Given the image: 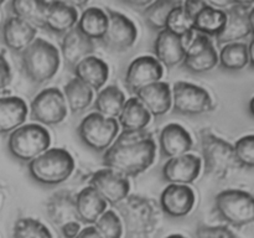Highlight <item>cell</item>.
Instances as JSON below:
<instances>
[{
  "label": "cell",
  "mask_w": 254,
  "mask_h": 238,
  "mask_svg": "<svg viewBox=\"0 0 254 238\" xmlns=\"http://www.w3.org/2000/svg\"><path fill=\"white\" fill-rule=\"evenodd\" d=\"M156 144L146 130L123 131L102 156L107 169L128 178H136L155 161Z\"/></svg>",
  "instance_id": "cell-1"
},
{
  "label": "cell",
  "mask_w": 254,
  "mask_h": 238,
  "mask_svg": "<svg viewBox=\"0 0 254 238\" xmlns=\"http://www.w3.org/2000/svg\"><path fill=\"white\" fill-rule=\"evenodd\" d=\"M117 212L126 231L127 238H149L159 222V207L151 198L128 195L117 203Z\"/></svg>",
  "instance_id": "cell-2"
},
{
  "label": "cell",
  "mask_w": 254,
  "mask_h": 238,
  "mask_svg": "<svg viewBox=\"0 0 254 238\" xmlns=\"http://www.w3.org/2000/svg\"><path fill=\"white\" fill-rule=\"evenodd\" d=\"M29 175L44 186L61 185L74 171L73 156L62 148H49L27 164Z\"/></svg>",
  "instance_id": "cell-3"
},
{
  "label": "cell",
  "mask_w": 254,
  "mask_h": 238,
  "mask_svg": "<svg viewBox=\"0 0 254 238\" xmlns=\"http://www.w3.org/2000/svg\"><path fill=\"white\" fill-rule=\"evenodd\" d=\"M20 57L25 76L35 84L46 83L54 78L61 63L59 50L44 39H35Z\"/></svg>",
  "instance_id": "cell-4"
},
{
  "label": "cell",
  "mask_w": 254,
  "mask_h": 238,
  "mask_svg": "<svg viewBox=\"0 0 254 238\" xmlns=\"http://www.w3.org/2000/svg\"><path fill=\"white\" fill-rule=\"evenodd\" d=\"M200 144L202 153L201 161L205 165V174L207 176L222 180L238 168L232 144L223 140L211 130L202 129L200 131Z\"/></svg>",
  "instance_id": "cell-5"
},
{
  "label": "cell",
  "mask_w": 254,
  "mask_h": 238,
  "mask_svg": "<svg viewBox=\"0 0 254 238\" xmlns=\"http://www.w3.org/2000/svg\"><path fill=\"white\" fill-rule=\"evenodd\" d=\"M51 144V136L40 124H25L11 131L7 138V150L10 155L21 163L34 160L47 150Z\"/></svg>",
  "instance_id": "cell-6"
},
{
  "label": "cell",
  "mask_w": 254,
  "mask_h": 238,
  "mask_svg": "<svg viewBox=\"0 0 254 238\" xmlns=\"http://www.w3.org/2000/svg\"><path fill=\"white\" fill-rule=\"evenodd\" d=\"M215 211L218 217L233 227H243L253 222L252 193L237 188L221 191L215 197Z\"/></svg>",
  "instance_id": "cell-7"
},
{
  "label": "cell",
  "mask_w": 254,
  "mask_h": 238,
  "mask_svg": "<svg viewBox=\"0 0 254 238\" xmlns=\"http://www.w3.org/2000/svg\"><path fill=\"white\" fill-rule=\"evenodd\" d=\"M118 133L117 119L107 118L97 112L84 117L77 128L82 144L96 153H104L114 143Z\"/></svg>",
  "instance_id": "cell-8"
},
{
  "label": "cell",
  "mask_w": 254,
  "mask_h": 238,
  "mask_svg": "<svg viewBox=\"0 0 254 238\" xmlns=\"http://www.w3.org/2000/svg\"><path fill=\"white\" fill-rule=\"evenodd\" d=\"M171 108L183 116H201L215 109L211 94L205 88L189 82H175L171 88Z\"/></svg>",
  "instance_id": "cell-9"
},
{
  "label": "cell",
  "mask_w": 254,
  "mask_h": 238,
  "mask_svg": "<svg viewBox=\"0 0 254 238\" xmlns=\"http://www.w3.org/2000/svg\"><path fill=\"white\" fill-rule=\"evenodd\" d=\"M253 5L252 1H232L230 6L223 10L226 24L222 32L216 37L218 46L241 42V40L252 37Z\"/></svg>",
  "instance_id": "cell-10"
},
{
  "label": "cell",
  "mask_w": 254,
  "mask_h": 238,
  "mask_svg": "<svg viewBox=\"0 0 254 238\" xmlns=\"http://www.w3.org/2000/svg\"><path fill=\"white\" fill-rule=\"evenodd\" d=\"M67 108L66 101L56 87L45 88L36 94L30 104V117L32 120L44 125H57L66 119Z\"/></svg>",
  "instance_id": "cell-11"
},
{
  "label": "cell",
  "mask_w": 254,
  "mask_h": 238,
  "mask_svg": "<svg viewBox=\"0 0 254 238\" xmlns=\"http://www.w3.org/2000/svg\"><path fill=\"white\" fill-rule=\"evenodd\" d=\"M106 14L108 16V26L101 41L112 51L123 52L130 49L138 37L135 24L126 15L112 9H107Z\"/></svg>",
  "instance_id": "cell-12"
},
{
  "label": "cell",
  "mask_w": 254,
  "mask_h": 238,
  "mask_svg": "<svg viewBox=\"0 0 254 238\" xmlns=\"http://www.w3.org/2000/svg\"><path fill=\"white\" fill-rule=\"evenodd\" d=\"M184 68L191 73L210 72L218 64V54L210 37L197 34L186 47L185 57L181 62Z\"/></svg>",
  "instance_id": "cell-13"
},
{
  "label": "cell",
  "mask_w": 254,
  "mask_h": 238,
  "mask_svg": "<svg viewBox=\"0 0 254 238\" xmlns=\"http://www.w3.org/2000/svg\"><path fill=\"white\" fill-rule=\"evenodd\" d=\"M89 186L93 187L107 203L114 206L123 201L130 191V182L126 176L111 170L101 169L89 178Z\"/></svg>",
  "instance_id": "cell-14"
},
{
  "label": "cell",
  "mask_w": 254,
  "mask_h": 238,
  "mask_svg": "<svg viewBox=\"0 0 254 238\" xmlns=\"http://www.w3.org/2000/svg\"><path fill=\"white\" fill-rule=\"evenodd\" d=\"M164 67L153 56H140L131 61L126 72L124 84L129 92L135 94L139 89L161 81Z\"/></svg>",
  "instance_id": "cell-15"
},
{
  "label": "cell",
  "mask_w": 254,
  "mask_h": 238,
  "mask_svg": "<svg viewBox=\"0 0 254 238\" xmlns=\"http://www.w3.org/2000/svg\"><path fill=\"white\" fill-rule=\"evenodd\" d=\"M202 170V161L192 154H184L176 158L168 159L161 169L163 180L176 185L192 183L200 176Z\"/></svg>",
  "instance_id": "cell-16"
},
{
  "label": "cell",
  "mask_w": 254,
  "mask_h": 238,
  "mask_svg": "<svg viewBox=\"0 0 254 238\" xmlns=\"http://www.w3.org/2000/svg\"><path fill=\"white\" fill-rule=\"evenodd\" d=\"M195 192L189 185L169 183L160 195V208L171 218L188 216L195 206Z\"/></svg>",
  "instance_id": "cell-17"
},
{
  "label": "cell",
  "mask_w": 254,
  "mask_h": 238,
  "mask_svg": "<svg viewBox=\"0 0 254 238\" xmlns=\"http://www.w3.org/2000/svg\"><path fill=\"white\" fill-rule=\"evenodd\" d=\"M1 41L14 54L20 55L36 39L37 29L16 16H9L1 26Z\"/></svg>",
  "instance_id": "cell-18"
},
{
  "label": "cell",
  "mask_w": 254,
  "mask_h": 238,
  "mask_svg": "<svg viewBox=\"0 0 254 238\" xmlns=\"http://www.w3.org/2000/svg\"><path fill=\"white\" fill-rule=\"evenodd\" d=\"M161 155L164 158H176L188 154L192 149L193 141L190 133L183 125L170 123L164 126L159 135Z\"/></svg>",
  "instance_id": "cell-19"
},
{
  "label": "cell",
  "mask_w": 254,
  "mask_h": 238,
  "mask_svg": "<svg viewBox=\"0 0 254 238\" xmlns=\"http://www.w3.org/2000/svg\"><path fill=\"white\" fill-rule=\"evenodd\" d=\"M94 42L82 35L76 26L64 35L61 41V54L64 57V66L72 71L77 63L86 57L92 56L94 52Z\"/></svg>",
  "instance_id": "cell-20"
},
{
  "label": "cell",
  "mask_w": 254,
  "mask_h": 238,
  "mask_svg": "<svg viewBox=\"0 0 254 238\" xmlns=\"http://www.w3.org/2000/svg\"><path fill=\"white\" fill-rule=\"evenodd\" d=\"M135 97L150 113L161 117L171 109V87L166 82L159 81L139 89Z\"/></svg>",
  "instance_id": "cell-21"
},
{
  "label": "cell",
  "mask_w": 254,
  "mask_h": 238,
  "mask_svg": "<svg viewBox=\"0 0 254 238\" xmlns=\"http://www.w3.org/2000/svg\"><path fill=\"white\" fill-rule=\"evenodd\" d=\"M78 21V11L66 1H49L45 14L44 30L55 35H64Z\"/></svg>",
  "instance_id": "cell-22"
},
{
  "label": "cell",
  "mask_w": 254,
  "mask_h": 238,
  "mask_svg": "<svg viewBox=\"0 0 254 238\" xmlns=\"http://www.w3.org/2000/svg\"><path fill=\"white\" fill-rule=\"evenodd\" d=\"M153 51L161 66L175 67L184 61L186 47L184 46L181 37L166 30H161L154 41Z\"/></svg>",
  "instance_id": "cell-23"
},
{
  "label": "cell",
  "mask_w": 254,
  "mask_h": 238,
  "mask_svg": "<svg viewBox=\"0 0 254 238\" xmlns=\"http://www.w3.org/2000/svg\"><path fill=\"white\" fill-rule=\"evenodd\" d=\"M76 212L79 223L92 226L107 211L108 203L91 186L82 188L74 195Z\"/></svg>",
  "instance_id": "cell-24"
},
{
  "label": "cell",
  "mask_w": 254,
  "mask_h": 238,
  "mask_svg": "<svg viewBox=\"0 0 254 238\" xmlns=\"http://www.w3.org/2000/svg\"><path fill=\"white\" fill-rule=\"evenodd\" d=\"M46 213L49 220L60 228L67 222L78 221L73 193L67 190H60L52 193L46 201Z\"/></svg>",
  "instance_id": "cell-25"
},
{
  "label": "cell",
  "mask_w": 254,
  "mask_h": 238,
  "mask_svg": "<svg viewBox=\"0 0 254 238\" xmlns=\"http://www.w3.org/2000/svg\"><path fill=\"white\" fill-rule=\"evenodd\" d=\"M71 72L74 74V78L79 79L93 91H99L109 76L108 64L97 56L83 59Z\"/></svg>",
  "instance_id": "cell-26"
},
{
  "label": "cell",
  "mask_w": 254,
  "mask_h": 238,
  "mask_svg": "<svg viewBox=\"0 0 254 238\" xmlns=\"http://www.w3.org/2000/svg\"><path fill=\"white\" fill-rule=\"evenodd\" d=\"M218 64L231 72L253 67V39H250L248 45L245 42L223 45L218 55Z\"/></svg>",
  "instance_id": "cell-27"
},
{
  "label": "cell",
  "mask_w": 254,
  "mask_h": 238,
  "mask_svg": "<svg viewBox=\"0 0 254 238\" xmlns=\"http://www.w3.org/2000/svg\"><path fill=\"white\" fill-rule=\"evenodd\" d=\"M27 117L26 102L20 97H0V134H10L24 125Z\"/></svg>",
  "instance_id": "cell-28"
},
{
  "label": "cell",
  "mask_w": 254,
  "mask_h": 238,
  "mask_svg": "<svg viewBox=\"0 0 254 238\" xmlns=\"http://www.w3.org/2000/svg\"><path fill=\"white\" fill-rule=\"evenodd\" d=\"M118 119V124L123 128V131L133 133L145 130L148 124L150 123L151 116L145 107L139 102V99L133 97L126 101Z\"/></svg>",
  "instance_id": "cell-29"
},
{
  "label": "cell",
  "mask_w": 254,
  "mask_h": 238,
  "mask_svg": "<svg viewBox=\"0 0 254 238\" xmlns=\"http://www.w3.org/2000/svg\"><path fill=\"white\" fill-rule=\"evenodd\" d=\"M108 26V16L101 7H88L82 12L76 29L89 40H102Z\"/></svg>",
  "instance_id": "cell-30"
},
{
  "label": "cell",
  "mask_w": 254,
  "mask_h": 238,
  "mask_svg": "<svg viewBox=\"0 0 254 238\" xmlns=\"http://www.w3.org/2000/svg\"><path fill=\"white\" fill-rule=\"evenodd\" d=\"M225 24V11L206 4V6L193 17L192 29L198 34L216 39L222 32Z\"/></svg>",
  "instance_id": "cell-31"
},
{
  "label": "cell",
  "mask_w": 254,
  "mask_h": 238,
  "mask_svg": "<svg viewBox=\"0 0 254 238\" xmlns=\"http://www.w3.org/2000/svg\"><path fill=\"white\" fill-rule=\"evenodd\" d=\"M62 94L66 101L67 108L71 111L72 114H79L86 111L94 98L93 89L77 78H72L64 84Z\"/></svg>",
  "instance_id": "cell-32"
},
{
  "label": "cell",
  "mask_w": 254,
  "mask_h": 238,
  "mask_svg": "<svg viewBox=\"0 0 254 238\" xmlns=\"http://www.w3.org/2000/svg\"><path fill=\"white\" fill-rule=\"evenodd\" d=\"M124 103H126V96L123 91L116 84H111L99 92L93 103V108L97 113L107 118L116 119L121 114Z\"/></svg>",
  "instance_id": "cell-33"
},
{
  "label": "cell",
  "mask_w": 254,
  "mask_h": 238,
  "mask_svg": "<svg viewBox=\"0 0 254 238\" xmlns=\"http://www.w3.org/2000/svg\"><path fill=\"white\" fill-rule=\"evenodd\" d=\"M49 1H15L10 2V9L14 16L29 22L35 29H44L45 14Z\"/></svg>",
  "instance_id": "cell-34"
},
{
  "label": "cell",
  "mask_w": 254,
  "mask_h": 238,
  "mask_svg": "<svg viewBox=\"0 0 254 238\" xmlns=\"http://www.w3.org/2000/svg\"><path fill=\"white\" fill-rule=\"evenodd\" d=\"M180 1H151L148 7L143 10L145 24L154 31H161L165 29V22L169 14Z\"/></svg>",
  "instance_id": "cell-35"
},
{
  "label": "cell",
  "mask_w": 254,
  "mask_h": 238,
  "mask_svg": "<svg viewBox=\"0 0 254 238\" xmlns=\"http://www.w3.org/2000/svg\"><path fill=\"white\" fill-rule=\"evenodd\" d=\"M193 20L189 16L188 12L184 10L183 2L178 5L176 7H174L173 10L169 14L168 19L165 22V29L166 31L171 32V34L176 35L179 37H186L190 36V35L195 34L192 29Z\"/></svg>",
  "instance_id": "cell-36"
},
{
  "label": "cell",
  "mask_w": 254,
  "mask_h": 238,
  "mask_svg": "<svg viewBox=\"0 0 254 238\" xmlns=\"http://www.w3.org/2000/svg\"><path fill=\"white\" fill-rule=\"evenodd\" d=\"M12 238H52L49 228L31 217L19 218L12 227Z\"/></svg>",
  "instance_id": "cell-37"
},
{
  "label": "cell",
  "mask_w": 254,
  "mask_h": 238,
  "mask_svg": "<svg viewBox=\"0 0 254 238\" xmlns=\"http://www.w3.org/2000/svg\"><path fill=\"white\" fill-rule=\"evenodd\" d=\"M94 227L102 238H122L124 232L121 218L112 210H107L96 221Z\"/></svg>",
  "instance_id": "cell-38"
},
{
  "label": "cell",
  "mask_w": 254,
  "mask_h": 238,
  "mask_svg": "<svg viewBox=\"0 0 254 238\" xmlns=\"http://www.w3.org/2000/svg\"><path fill=\"white\" fill-rule=\"evenodd\" d=\"M233 154H235L236 163L238 168L252 169L254 165V135L242 136L236 141L233 145Z\"/></svg>",
  "instance_id": "cell-39"
},
{
  "label": "cell",
  "mask_w": 254,
  "mask_h": 238,
  "mask_svg": "<svg viewBox=\"0 0 254 238\" xmlns=\"http://www.w3.org/2000/svg\"><path fill=\"white\" fill-rule=\"evenodd\" d=\"M196 238H238L227 226H208L198 223Z\"/></svg>",
  "instance_id": "cell-40"
},
{
  "label": "cell",
  "mask_w": 254,
  "mask_h": 238,
  "mask_svg": "<svg viewBox=\"0 0 254 238\" xmlns=\"http://www.w3.org/2000/svg\"><path fill=\"white\" fill-rule=\"evenodd\" d=\"M11 79L12 73L9 62H7L6 59L0 54V94H1L2 92H5V89L10 86Z\"/></svg>",
  "instance_id": "cell-41"
},
{
  "label": "cell",
  "mask_w": 254,
  "mask_h": 238,
  "mask_svg": "<svg viewBox=\"0 0 254 238\" xmlns=\"http://www.w3.org/2000/svg\"><path fill=\"white\" fill-rule=\"evenodd\" d=\"M79 231H81V223L78 221H71L61 227L62 236L64 238H74L78 235Z\"/></svg>",
  "instance_id": "cell-42"
},
{
  "label": "cell",
  "mask_w": 254,
  "mask_h": 238,
  "mask_svg": "<svg viewBox=\"0 0 254 238\" xmlns=\"http://www.w3.org/2000/svg\"><path fill=\"white\" fill-rule=\"evenodd\" d=\"M206 4H207L206 1H185L183 2V7L188 12L189 16L193 20V17L206 6Z\"/></svg>",
  "instance_id": "cell-43"
},
{
  "label": "cell",
  "mask_w": 254,
  "mask_h": 238,
  "mask_svg": "<svg viewBox=\"0 0 254 238\" xmlns=\"http://www.w3.org/2000/svg\"><path fill=\"white\" fill-rule=\"evenodd\" d=\"M74 238H102V237L94 226H87V227H84L83 230L79 231V233Z\"/></svg>",
  "instance_id": "cell-44"
},
{
  "label": "cell",
  "mask_w": 254,
  "mask_h": 238,
  "mask_svg": "<svg viewBox=\"0 0 254 238\" xmlns=\"http://www.w3.org/2000/svg\"><path fill=\"white\" fill-rule=\"evenodd\" d=\"M165 238H186L185 236H183V235H179V233H175V235H170V236H168V237H165Z\"/></svg>",
  "instance_id": "cell-45"
},
{
  "label": "cell",
  "mask_w": 254,
  "mask_h": 238,
  "mask_svg": "<svg viewBox=\"0 0 254 238\" xmlns=\"http://www.w3.org/2000/svg\"><path fill=\"white\" fill-rule=\"evenodd\" d=\"M2 4H4V1H0V5H2Z\"/></svg>",
  "instance_id": "cell-46"
}]
</instances>
